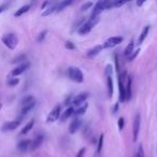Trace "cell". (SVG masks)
I'll return each instance as SVG.
<instances>
[{"label": "cell", "mask_w": 157, "mask_h": 157, "mask_svg": "<svg viewBox=\"0 0 157 157\" xmlns=\"http://www.w3.org/2000/svg\"><path fill=\"white\" fill-rule=\"evenodd\" d=\"M99 22H100V17H99V16H90V20L84 22V24L78 29V33L82 36L87 35L88 33H90V31L93 30V28H94Z\"/></svg>", "instance_id": "obj_1"}, {"label": "cell", "mask_w": 157, "mask_h": 157, "mask_svg": "<svg viewBox=\"0 0 157 157\" xmlns=\"http://www.w3.org/2000/svg\"><path fill=\"white\" fill-rule=\"evenodd\" d=\"M68 75H69L70 80L75 83H83L84 81V74L80 68L75 67V66H71L68 69Z\"/></svg>", "instance_id": "obj_2"}, {"label": "cell", "mask_w": 157, "mask_h": 157, "mask_svg": "<svg viewBox=\"0 0 157 157\" xmlns=\"http://www.w3.org/2000/svg\"><path fill=\"white\" fill-rule=\"evenodd\" d=\"M1 41L10 50H14L18 44V39L14 33H7V35L2 36Z\"/></svg>", "instance_id": "obj_3"}, {"label": "cell", "mask_w": 157, "mask_h": 157, "mask_svg": "<svg viewBox=\"0 0 157 157\" xmlns=\"http://www.w3.org/2000/svg\"><path fill=\"white\" fill-rule=\"evenodd\" d=\"M108 9H111V0H101V1H98L95 5L90 16H99V14L101 12Z\"/></svg>", "instance_id": "obj_4"}, {"label": "cell", "mask_w": 157, "mask_h": 157, "mask_svg": "<svg viewBox=\"0 0 157 157\" xmlns=\"http://www.w3.org/2000/svg\"><path fill=\"white\" fill-rule=\"evenodd\" d=\"M22 121L21 120H16V121H10V122H7L1 126V131L2 132H7V131H13L21 125Z\"/></svg>", "instance_id": "obj_5"}, {"label": "cell", "mask_w": 157, "mask_h": 157, "mask_svg": "<svg viewBox=\"0 0 157 157\" xmlns=\"http://www.w3.org/2000/svg\"><path fill=\"white\" fill-rule=\"evenodd\" d=\"M60 112H61V107L60 105H56L55 108H53V110L50 112V114L46 117V122L48 123H53L55 121H57L60 116Z\"/></svg>", "instance_id": "obj_6"}, {"label": "cell", "mask_w": 157, "mask_h": 157, "mask_svg": "<svg viewBox=\"0 0 157 157\" xmlns=\"http://www.w3.org/2000/svg\"><path fill=\"white\" fill-rule=\"evenodd\" d=\"M122 42H123L122 37H111L105 40V43L102 44V46H103V48H114L115 45H117V44L122 43Z\"/></svg>", "instance_id": "obj_7"}, {"label": "cell", "mask_w": 157, "mask_h": 157, "mask_svg": "<svg viewBox=\"0 0 157 157\" xmlns=\"http://www.w3.org/2000/svg\"><path fill=\"white\" fill-rule=\"evenodd\" d=\"M29 67H30V63H22V65H20V66H17L16 68H14V69L11 71V73H10V75L13 76V78H14V76L21 75V74L24 73V72L26 71Z\"/></svg>", "instance_id": "obj_8"}, {"label": "cell", "mask_w": 157, "mask_h": 157, "mask_svg": "<svg viewBox=\"0 0 157 157\" xmlns=\"http://www.w3.org/2000/svg\"><path fill=\"white\" fill-rule=\"evenodd\" d=\"M140 122H141L140 114H137L136 117H135V122H133V129H132L133 142H136L138 140V136H139V131H140Z\"/></svg>", "instance_id": "obj_9"}, {"label": "cell", "mask_w": 157, "mask_h": 157, "mask_svg": "<svg viewBox=\"0 0 157 157\" xmlns=\"http://www.w3.org/2000/svg\"><path fill=\"white\" fill-rule=\"evenodd\" d=\"M88 98L87 93H82V94L78 95V96L73 97V100H72V105H75V107H80L83 103H85L86 99Z\"/></svg>", "instance_id": "obj_10"}, {"label": "cell", "mask_w": 157, "mask_h": 157, "mask_svg": "<svg viewBox=\"0 0 157 157\" xmlns=\"http://www.w3.org/2000/svg\"><path fill=\"white\" fill-rule=\"evenodd\" d=\"M118 90H120V101L125 102L126 101V88H125V84L121 75L118 76Z\"/></svg>", "instance_id": "obj_11"}, {"label": "cell", "mask_w": 157, "mask_h": 157, "mask_svg": "<svg viewBox=\"0 0 157 157\" xmlns=\"http://www.w3.org/2000/svg\"><path fill=\"white\" fill-rule=\"evenodd\" d=\"M81 125H82V121L80 118H74L69 125V133H71V135L75 133L80 129Z\"/></svg>", "instance_id": "obj_12"}, {"label": "cell", "mask_w": 157, "mask_h": 157, "mask_svg": "<svg viewBox=\"0 0 157 157\" xmlns=\"http://www.w3.org/2000/svg\"><path fill=\"white\" fill-rule=\"evenodd\" d=\"M43 140H44V138H43V136H42V135L37 136V137H36L35 139L31 141L29 150H30V151H36L37 148H39L40 146L42 145V143H43Z\"/></svg>", "instance_id": "obj_13"}, {"label": "cell", "mask_w": 157, "mask_h": 157, "mask_svg": "<svg viewBox=\"0 0 157 157\" xmlns=\"http://www.w3.org/2000/svg\"><path fill=\"white\" fill-rule=\"evenodd\" d=\"M131 86H132V78H131L130 75L127 76V83H126V86H125V88H126V101L130 100L131 98Z\"/></svg>", "instance_id": "obj_14"}, {"label": "cell", "mask_w": 157, "mask_h": 157, "mask_svg": "<svg viewBox=\"0 0 157 157\" xmlns=\"http://www.w3.org/2000/svg\"><path fill=\"white\" fill-rule=\"evenodd\" d=\"M148 33H150V26H145L142 29L141 33H140L139 38H138V45H141L143 43V41L145 40V38L147 37Z\"/></svg>", "instance_id": "obj_15"}, {"label": "cell", "mask_w": 157, "mask_h": 157, "mask_svg": "<svg viewBox=\"0 0 157 157\" xmlns=\"http://www.w3.org/2000/svg\"><path fill=\"white\" fill-rule=\"evenodd\" d=\"M30 143H31L30 140H22V141L17 144L18 151H21V152H25V151L29 150V147H30Z\"/></svg>", "instance_id": "obj_16"}, {"label": "cell", "mask_w": 157, "mask_h": 157, "mask_svg": "<svg viewBox=\"0 0 157 157\" xmlns=\"http://www.w3.org/2000/svg\"><path fill=\"white\" fill-rule=\"evenodd\" d=\"M102 50H103V46L101 45V44H99V45H96V46H94V48H90V50L88 51V52H87V56L88 57H94V56H96V55H98Z\"/></svg>", "instance_id": "obj_17"}, {"label": "cell", "mask_w": 157, "mask_h": 157, "mask_svg": "<svg viewBox=\"0 0 157 157\" xmlns=\"http://www.w3.org/2000/svg\"><path fill=\"white\" fill-rule=\"evenodd\" d=\"M107 87L109 98H112V96H113V80H112V75H107Z\"/></svg>", "instance_id": "obj_18"}, {"label": "cell", "mask_w": 157, "mask_h": 157, "mask_svg": "<svg viewBox=\"0 0 157 157\" xmlns=\"http://www.w3.org/2000/svg\"><path fill=\"white\" fill-rule=\"evenodd\" d=\"M74 108L73 107H69L67 110H66L65 112L63 113V115L60 116V120H61V122H65L66 120H68V118L70 117V116H72L74 114Z\"/></svg>", "instance_id": "obj_19"}, {"label": "cell", "mask_w": 157, "mask_h": 157, "mask_svg": "<svg viewBox=\"0 0 157 157\" xmlns=\"http://www.w3.org/2000/svg\"><path fill=\"white\" fill-rule=\"evenodd\" d=\"M72 3V0H65V1H61V2L57 3L56 5V12H60L63 11V9H66V8L68 7V6H70Z\"/></svg>", "instance_id": "obj_20"}, {"label": "cell", "mask_w": 157, "mask_h": 157, "mask_svg": "<svg viewBox=\"0 0 157 157\" xmlns=\"http://www.w3.org/2000/svg\"><path fill=\"white\" fill-rule=\"evenodd\" d=\"M29 9H30V5H25V6H23V7H21L20 9H18L17 11L14 13V15H15L16 17H18V16H22L23 14L27 13V12L29 11Z\"/></svg>", "instance_id": "obj_21"}, {"label": "cell", "mask_w": 157, "mask_h": 157, "mask_svg": "<svg viewBox=\"0 0 157 157\" xmlns=\"http://www.w3.org/2000/svg\"><path fill=\"white\" fill-rule=\"evenodd\" d=\"M56 12V5L55 3H52L43 12H42V16H48V15H51L52 13Z\"/></svg>", "instance_id": "obj_22"}, {"label": "cell", "mask_w": 157, "mask_h": 157, "mask_svg": "<svg viewBox=\"0 0 157 157\" xmlns=\"http://www.w3.org/2000/svg\"><path fill=\"white\" fill-rule=\"evenodd\" d=\"M33 125H35V121H33V120L29 121V122L26 124V126H25L24 128H23L22 130H21V135H26V133H28L29 131H30L31 129H33Z\"/></svg>", "instance_id": "obj_23"}, {"label": "cell", "mask_w": 157, "mask_h": 157, "mask_svg": "<svg viewBox=\"0 0 157 157\" xmlns=\"http://www.w3.org/2000/svg\"><path fill=\"white\" fill-rule=\"evenodd\" d=\"M133 50H135V42H133V40H131V41L128 43V45H127L126 50H125L124 55H125L126 57H129L131 54H132Z\"/></svg>", "instance_id": "obj_24"}, {"label": "cell", "mask_w": 157, "mask_h": 157, "mask_svg": "<svg viewBox=\"0 0 157 157\" xmlns=\"http://www.w3.org/2000/svg\"><path fill=\"white\" fill-rule=\"evenodd\" d=\"M87 108H88V103H83V105H81V107L78 108L76 111H74V114L73 115H76V116H80V115H84L85 114V112H86V110H87Z\"/></svg>", "instance_id": "obj_25"}, {"label": "cell", "mask_w": 157, "mask_h": 157, "mask_svg": "<svg viewBox=\"0 0 157 157\" xmlns=\"http://www.w3.org/2000/svg\"><path fill=\"white\" fill-rule=\"evenodd\" d=\"M35 105H36V101H35V102L29 103V105H24V107L22 108V111H21V112H22L23 115H26L28 112H30L31 110L35 108Z\"/></svg>", "instance_id": "obj_26"}, {"label": "cell", "mask_w": 157, "mask_h": 157, "mask_svg": "<svg viewBox=\"0 0 157 157\" xmlns=\"http://www.w3.org/2000/svg\"><path fill=\"white\" fill-rule=\"evenodd\" d=\"M35 101H36L35 97L31 96V95H28V96H26V97H24V98H23L22 105L24 107V105H29V103H31V102H35Z\"/></svg>", "instance_id": "obj_27"}, {"label": "cell", "mask_w": 157, "mask_h": 157, "mask_svg": "<svg viewBox=\"0 0 157 157\" xmlns=\"http://www.w3.org/2000/svg\"><path fill=\"white\" fill-rule=\"evenodd\" d=\"M25 60H27V57H26V55L22 54V55H18L17 57H15V58H13V59H12V61H11V63H25Z\"/></svg>", "instance_id": "obj_28"}, {"label": "cell", "mask_w": 157, "mask_h": 157, "mask_svg": "<svg viewBox=\"0 0 157 157\" xmlns=\"http://www.w3.org/2000/svg\"><path fill=\"white\" fill-rule=\"evenodd\" d=\"M103 139H105V135L101 133L98 138V144H97V153H100L102 150V145H103Z\"/></svg>", "instance_id": "obj_29"}, {"label": "cell", "mask_w": 157, "mask_h": 157, "mask_svg": "<svg viewBox=\"0 0 157 157\" xmlns=\"http://www.w3.org/2000/svg\"><path fill=\"white\" fill-rule=\"evenodd\" d=\"M18 83H20V80H18L17 78H9V80H8V82H7L8 85L11 86V87H13V86H16Z\"/></svg>", "instance_id": "obj_30"}, {"label": "cell", "mask_w": 157, "mask_h": 157, "mask_svg": "<svg viewBox=\"0 0 157 157\" xmlns=\"http://www.w3.org/2000/svg\"><path fill=\"white\" fill-rule=\"evenodd\" d=\"M126 1L125 0H120V1H111V9L112 8H120L123 5H125Z\"/></svg>", "instance_id": "obj_31"}, {"label": "cell", "mask_w": 157, "mask_h": 157, "mask_svg": "<svg viewBox=\"0 0 157 157\" xmlns=\"http://www.w3.org/2000/svg\"><path fill=\"white\" fill-rule=\"evenodd\" d=\"M46 33H48V30H43V31H41V33L38 35V38H37V41L38 42H42L44 39H45V37H46Z\"/></svg>", "instance_id": "obj_32"}, {"label": "cell", "mask_w": 157, "mask_h": 157, "mask_svg": "<svg viewBox=\"0 0 157 157\" xmlns=\"http://www.w3.org/2000/svg\"><path fill=\"white\" fill-rule=\"evenodd\" d=\"M93 7V2L92 1H90V2H86V3H84L83 6L81 7V11H87L88 9H90V8Z\"/></svg>", "instance_id": "obj_33"}, {"label": "cell", "mask_w": 157, "mask_h": 157, "mask_svg": "<svg viewBox=\"0 0 157 157\" xmlns=\"http://www.w3.org/2000/svg\"><path fill=\"white\" fill-rule=\"evenodd\" d=\"M139 52H140V50L138 48V50H136V51H133L132 52V54L130 55V56L128 57V60L129 61H132V60H135L136 59V57L138 56V54H139Z\"/></svg>", "instance_id": "obj_34"}, {"label": "cell", "mask_w": 157, "mask_h": 157, "mask_svg": "<svg viewBox=\"0 0 157 157\" xmlns=\"http://www.w3.org/2000/svg\"><path fill=\"white\" fill-rule=\"evenodd\" d=\"M117 124H118V128H120V130H123V129H124V126H125L124 117H120V118H118Z\"/></svg>", "instance_id": "obj_35"}, {"label": "cell", "mask_w": 157, "mask_h": 157, "mask_svg": "<svg viewBox=\"0 0 157 157\" xmlns=\"http://www.w3.org/2000/svg\"><path fill=\"white\" fill-rule=\"evenodd\" d=\"M112 73H113L112 65H107V67H105V75H112Z\"/></svg>", "instance_id": "obj_36"}, {"label": "cell", "mask_w": 157, "mask_h": 157, "mask_svg": "<svg viewBox=\"0 0 157 157\" xmlns=\"http://www.w3.org/2000/svg\"><path fill=\"white\" fill-rule=\"evenodd\" d=\"M65 48H67V50H74V48H75V46H74V44L72 43L71 41H66Z\"/></svg>", "instance_id": "obj_37"}, {"label": "cell", "mask_w": 157, "mask_h": 157, "mask_svg": "<svg viewBox=\"0 0 157 157\" xmlns=\"http://www.w3.org/2000/svg\"><path fill=\"white\" fill-rule=\"evenodd\" d=\"M136 157H144V151H143V147H142V145H140L139 148H138L137 156H136Z\"/></svg>", "instance_id": "obj_38"}, {"label": "cell", "mask_w": 157, "mask_h": 157, "mask_svg": "<svg viewBox=\"0 0 157 157\" xmlns=\"http://www.w3.org/2000/svg\"><path fill=\"white\" fill-rule=\"evenodd\" d=\"M72 100H73V96H72V95H70V96L68 97L67 99H66V101H65V103H63V105H71V103H72Z\"/></svg>", "instance_id": "obj_39"}, {"label": "cell", "mask_w": 157, "mask_h": 157, "mask_svg": "<svg viewBox=\"0 0 157 157\" xmlns=\"http://www.w3.org/2000/svg\"><path fill=\"white\" fill-rule=\"evenodd\" d=\"M85 152H86L85 147H82L81 150H80V151L78 152V154H76V157H83V156H84V154H85Z\"/></svg>", "instance_id": "obj_40"}, {"label": "cell", "mask_w": 157, "mask_h": 157, "mask_svg": "<svg viewBox=\"0 0 157 157\" xmlns=\"http://www.w3.org/2000/svg\"><path fill=\"white\" fill-rule=\"evenodd\" d=\"M114 60H115V69H116V71H120V66H118V57H117V54H114Z\"/></svg>", "instance_id": "obj_41"}, {"label": "cell", "mask_w": 157, "mask_h": 157, "mask_svg": "<svg viewBox=\"0 0 157 157\" xmlns=\"http://www.w3.org/2000/svg\"><path fill=\"white\" fill-rule=\"evenodd\" d=\"M8 3H2V5H0V14L2 13V12H5L6 10H7V8H8Z\"/></svg>", "instance_id": "obj_42"}, {"label": "cell", "mask_w": 157, "mask_h": 157, "mask_svg": "<svg viewBox=\"0 0 157 157\" xmlns=\"http://www.w3.org/2000/svg\"><path fill=\"white\" fill-rule=\"evenodd\" d=\"M50 5H52L51 2H48V1H44L43 2V5H42V9H44L45 10V7L48 8V6H50Z\"/></svg>", "instance_id": "obj_43"}, {"label": "cell", "mask_w": 157, "mask_h": 157, "mask_svg": "<svg viewBox=\"0 0 157 157\" xmlns=\"http://www.w3.org/2000/svg\"><path fill=\"white\" fill-rule=\"evenodd\" d=\"M144 2H145L144 0H138V1H137V6H138V7H141V6H143Z\"/></svg>", "instance_id": "obj_44"}, {"label": "cell", "mask_w": 157, "mask_h": 157, "mask_svg": "<svg viewBox=\"0 0 157 157\" xmlns=\"http://www.w3.org/2000/svg\"><path fill=\"white\" fill-rule=\"evenodd\" d=\"M118 111V103H115V105L113 107V113H116Z\"/></svg>", "instance_id": "obj_45"}, {"label": "cell", "mask_w": 157, "mask_h": 157, "mask_svg": "<svg viewBox=\"0 0 157 157\" xmlns=\"http://www.w3.org/2000/svg\"><path fill=\"white\" fill-rule=\"evenodd\" d=\"M1 108H2V105H1V103H0V110H1Z\"/></svg>", "instance_id": "obj_46"}]
</instances>
